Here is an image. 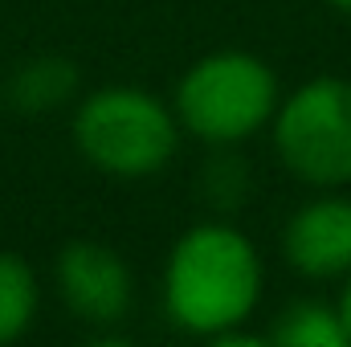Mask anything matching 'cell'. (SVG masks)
<instances>
[{
	"instance_id": "cell-4",
	"label": "cell",
	"mask_w": 351,
	"mask_h": 347,
	"mask_svg": "<svg viewBox=\"0 0 351 347\" xmlns=\"http://www.w3.org/2000/svg\"><path fill=\"white\" fill-rule=\"evenodd\" d=\"M274 156L298 184L335 192L351 184V78L319 74L294 86L269 119Z\"/></svg>"
},
{
	"instance_id": "cell-7",
	"label": "cell",
	"mask_w": 351,
	"mask_h": 347,
	"mask_svg": "<svg viewBox=\"0 0 351 347\" xmlns=\"http://www.w3.org/2000/svg\"><path fill=\"white\" fill-rule=\"evenodd\" d=\"M78 86H82V78H78V66L70 58L41 53L8 78V102L21 115H49V110L66 106L78 94Z\"/></svg>"
},
{
	"instance_id": "cell-8",
	"label": "cell",
	"mask_w": 351,
	"mask_h": 347,
	"mask_svg": "<svg viewBox=\"0 0 351 347\" xmlns=\"http://www.w3.org/2000/svg\"><path fill=\"white\" fill-rule=\"evenodd\" d=\"M265 344H278V347H348V331L339 323V311L335 302H323V298H302V302H290Z\"/></svg>"
},
{
	"instance_id": "cell-10",
	"label": "cell",
	"mask_w": 351,
	"mask_h": 347,
	"mask_svg": "<svg viewBox=\"0 0 351 347\" xmlns=\"http://www.w3.org/2000/svg\"><path fill=\"white\" fill-rule=\"evenodd\" d=\"M200 192L217 213H233L241 208V200L250 196V168L233 147H217L200 172Z\"/></svg>"
},
{
	"instance_id": "cell-5",
	"label": "cell",
	"mask_w": 351,
	"mask_h": 347,
	"mask_svg": "<svg viewBox=\"0 0 351 347\" xmlns=\"http://www.w3.org/2000/svg\"><path fill=\"white\" fill-rule=\"evenodd\" d=\"M53 282L66 311L90 327L119 323L135 298L131 265L102 241H70L53 261Z\"/></svg>"
},
{
	"instance_id": "cell-9",
	"label": "cell",
	"mask_w": 351,
	"mask_h": 347,
	"mask_svg": "<svg viewBox=\"0 0 351 347\" xmlns=\"http://www.w3.org/2000/svg\"><path fill=\"white\" fill-rule=\"evenodd\" d=\"M41 307V282L33 274V265L21 254H4L0 250V347L16 344Z\"/></svg>"
},
{
	"instance_id": "cell-6",
	"label": "cell",
	"mask_w": 351,
	"mask_h": 347,
	"mask_svg": "<svg viewBox=\"0 0 351 347\" xmlns=\"http://www.w3.org/2000/svg\"><path fill=\"white\" fill-rule=\"evenodd\" d=\"M282 258L311 282H343L351 274V200L319 192L282 229Z\"/></svg>"
},
{
	"instance_id": "cell-2",
	"label": "cell",
	"mask_w": 351,
	"mask_h": 347,
	"mask_svg": "<svg viewBox=\"0 0 351 347\" xmlns=\"http://www.w3.org/2000/svg\"><path fill=\"white\" fill-rule=\"evenodd\" d=\"M282 102L278 74L245 49L204 53L176 82L172 110L184 135L208 147H237L269 127Z\"/></svg>"
},
{
	"instance_id": "cell-3",
	"label": "cell",
	"mask_w": 351,
	"mask_h": 347,
	"mask_svg": "<svg viewBox=\"0 0 351 347\" xmlns=\"http://www.w3.org/2000/svg\"><path fill=\"white\" fill-rule=\"evenodd\" d=\"M180 135L176 110L139 86H102L74 110V147L90 168L119 180H143L168 168Z\"/></svg>"
},
{
	"instance_id": "cell-11",
	"label": "cell",
	"mask_w": 351,
	"mask_h": 347,
	"mask_svg": "<svg viewBox=\"0 0 351 347\" xmlns=\"http://www.w3.org/2000/svg\"><path fill=\"white\" fill-rule=\"evenodd\" d=\"M335 311H339V323H343V331H348V344H351V274L343 278V286H339Z\"/></svg>"
},
{
	"instance_id": "cell-1",
	"label": "cell",
	"mask_w": 351,
	"mask_h": 347,
	"mask_svg": "<svg viewBox=\"0 0 351 347\" xmlns=\"http://www.w3.org/2000/svg\"><path fill=\"white\" fill-rule=\"evenodd\" d=\"M262 254L229 221L184 229L164 261V315L196 339H217L229 327H245L262 302Z\"/></svg>"
},
{
	"instance_id": "cell-12",
	"label": "cell",
	"mask_w": 351,
	"mask_h": 347,
	"mask_svg": "<svg viewBox=\"0 0 351 347\" xmlns=\"http://www.w3.org/2000/svg\"><path fill=\"white\" fill-rule=\"evenodd\" d=\"M327 4H331L335 12H348V16H351V0H327Z\"/></svg>"
}]
</instances>
